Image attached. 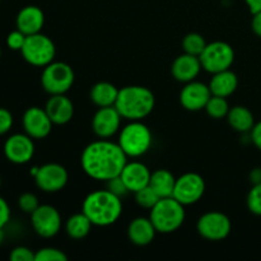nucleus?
Listing matches in <instances>:
<instances>
[{
  "instance_id": "4",
  "label": "nucleus",
  "mask_w": 261,
  "mask_h": 261,
  "mask_svg": "<svg viewBox=\"0 0 261 261\" xmlns=\"http://www.w3.org/2000/svg\"><path fill=\"white\" fill-rule=\"evenodd\" d=\"M185 205L173 196L161 198L150 209V221L160 233H172L182 226L185 221Z\"/></svg>"
},
{
  "instance_id": "39",
  "label": "nucleus",
  "mask_w": 261,
  "mask_h": 261,
  "mask_svg": "<svg viewBox=\"0 0 261 261\" xmlns=\"http://www.w3.org/2000/svg\"><path fill=\"white\" fill-rule=\"evenodd\" d=\"M252 15H254V17H252V22H251L252 31H254L255 35L261 37V12L255 13V14H252Z\"/></svg>"
},
{
  "instance_id": "14",
  "label": "nucleus",
  "mask_w": 261,
  "mask_h": 261,
  "mask_svg": "<svg viewBox=\"0 0 261 261\" xmlns=\"http://www.w3.org/2000/svg\"><path fill=\"white\" fill-rule=\"evenodd\" d=\"M23 127L32 139H43L51 133L53 121L45 109L31 107L23 115Z\"/></svg>"
},
{
  "instance_id": "41",
  "label": "nucleus",
  "mask_w": 261,
  "mask_h": 261,
  "mask_svg": "<svg viewBox=\"0 0 261 261\" xmlns=\"http://www.w3.org/2000/svg\"><path fill=\"white\" fill-rule=\"evenodd\" d=\"M250 180H251V182L254 185L261 182V168H254L251 171V173H250Z\"/></svg>"
},
{
  "instance_id": "28",
  "label": "nucleus",
  "mask_w": 261,
  "mask_h": 261,
  "mask_svg": "<svg viewBox=\"0 0 261 261\" xmlns=\"http://www.w3.org/2000/svg\"><path fill=\"white\" fill-rule=\"evenodd\" d=\"M206 42L204 40V37L199 33H189L184 37L182 40V47L184 51L186 54H190V55L200 56V54L203 53L204 48H205Z\"/></svg>"
},
{
  "instance_id": "11",
  "label": "nucleus",
  "mask_w": 261,
  "mask_h": 261,
  "mask_svg": "<svg viewBox=\"0 0 261 261\" xmlns=\"http://www.w3.org/2000/svg\"><path fill=\"white\" fill-rule=\"evenodd\" d=\"M32 227L38 236L51 239L56 236L61 228V216L56 208L51 205H40L31 214Z\"/></svg>"
},
{
  "instance_id": "22",
  "label": "nucleus",
  "mask_w": 261,
  "mask_h": 261,
  "mask_svg": "<svg viewBox=\"0 0 261 261\" xmlns=\"http://www.w3.org/2000/svg\"><path fill=\"white\" fill-rule=\"evenodd\" d=\"M239 87V78H237L236 74L233 71L223 70L216 73L212 78L211 83H209V88L213 96H219V97H228L232 93H234V91Z\"/></svg>"
},
{
  "instance_id": "38",
  "label": "nucleus",
  "mask_w": 261,
  "mask_h": 261,
  "mask_svg": "<svg viewBox=\"0 0 261 261\" xmlns=\"http://www.w3.org/2000/svg\"><path fill=\"white\" fill-rule=\"evenodd\" d=\"M250 137H251V142L256 145L257 149L261 150V121L254 125V127L250 132Z\"/></svg>"
},
{
  "instance_id": "42",
  "label": "nucleus",
  "mask_w": 261,
  "mask_h": 261,
  "mask_svg": "<svg viewBox=\"0 0 261 261\" xmlns=\"http://www.w3.org/2000/svg\"><path fill=\"white\" fill-rule=\"evenodd\" d=\"M4 241V232H3V228H0V245Z\"/></svg>"
},
{
  "instance_id": "37",
  "label": "nucleus",
  "mask_w": 261,
  "mask_h": 261,
  "mask_svg": "<svg viewBox=\"0 0 261 261\" xmlns=\"http://www.w3.org/2000/svg\"><path fill=\"white\" fill-rule=\"evenodd\" d=\"M10 219V209L7 201L0 196V228H4Z\"/></svg>"
},
{
  "instance_id": "7",
  "label": "nucleus",
  "mask_w": 261,
  "mask_h": 261,
  "mask_svg": "<svg viewBox=\"0 0 261 261\" xmlns=\"http://www.w3.org/2000/svg\"><path fill=\"white\" fill-rule=\"evenodd\" d=\"M20 53L31 65L46 66L54 61L56 48L50 37L40 32L25 37V42Z\"/></svg>"
},
{
  "instance_id": "9",
  "label": "nucleus",
  "mask_w": 261,
  "mask_h": 261,
  "mask_svg": "<svg viewBox=\"0 0 261 261\" xmlns=\"http://www.w3.org/2000/svg\"><path fill=\"white\" fill-rule=\"evenodd\" d=\"M205 193V182L198 173L189 172L176 178L172 196L182 205H191L200 200Z\"/></svg>"
},
{
  "instance_id": "18",
  "label": "nucleus",
  "mask_w": 261,
  "mask_h": 261,
  "mask_svg": "<svg viewBox=\"0 0 261 261\" xmlns=\"http://www.w3.org/2000/svg\"><path fill=\"white\" fill-rule=\"evenodd\" d=\"M45 111L47 112L53 124L64 125L73 119L74 106L70 98L65 94H54L46 102Z\"/></svg>"
},
{
  "instance_id": "5",
  "label": "nucleus",
  "mask_w": 261,
  "mask_h": 261,
  "mask_svg": "<svg viewBox=\"0 0 261 261\" xmlns=\"http://www.w3.org/2000/svg\"><path fill=\"white\" fill-rule=\"evenodd\" d=\"M117 143L127 157H140L145 154L152 145V133L147 125L137 120L121 130Z\"/></svg>"
},
{
  "instance_id": "13",
  "label": "nucleus",
  "mask_w": 261,
  "mask_h": 261,
  "mask_svg": "<svg viewBox=\"0 0 261 261\" xmlns=\"http://www.w3.org/2000/svg\"><path fill=\"white\" fill-rule=\"evenodd\" d=\"M5 157L15 165H24L32 160L35 154V144L30 135L14 134L7 139L4 144Z\"/></svg>"
},
{
  "instance_id": "25",
  "label": "nucleus",
  "mask_w": 261,
  "mask_h": 261,
  "mask_svg": "<svg viewBox=\"0 0 261 261\" xmlns=\"http://www.w3.org/2000/svg\"><path fill=\"white\" fill-rule=\"evenodd\" d=\"M176 178L168 170H157L150 175L149 186L158 194L160 198L172 196L175 189Z\"/></svg>"
},
{
  "instance_id": "24",
  "label": "nucleus",
  "mask_w": 261,
  "mask_h": 261,
  "mask_svg": "<svg viewBox=\"0 0 261 261\" xmlns=\"http://www.w3.org/2000/svg\"><path fill=\"white\" fill-rule=\"evenodd\" d=\"M227 120L232 129L240 133H250L255 125L254 115L244 106H234L229 109Z\"/></svg>"
},
{
  "instance_id": "30",
  "label": "nucleus",
  "mask_w": 261,
  "mask_h": 261,
  "mask_svg": "<svg viewBox=\"0 0 261 261\" xmlns=\"http://www.w3.org/2000/svg\"><path fill=\"white\" fill-rule=\"evenodd\" d=\"M68 256L61 250L54 247H43L35 255V261H66Z\"/></svg>"
},
{
  "instance_id": "44",
  "label": "nucleus",
  "mask_w": 261,
  "mask_h": 261,
  "mask_svg": "<svg viewBox=\"0 0 261 261\" xmlns=\"http://www.w3.org/2000/svg\"><path fill=\"white\" fill-rule=\"evenodd\" d=\"M0 185H2V180H0Z\"/></svg>"
},
{
  "instance_id": "32",
  "label": "nucleus",
  "mask_w": 261,
  "mask_h": 261,
  "mask_svg": "<svg viewBox=\"0 0 261 261\" xmlns=\"http://www.w3.org/2000/svg\"><path fill=\"white\" fill-rule=\"evenodd\" d=\"M18 205H19L20 211L22 212H24V213H28V214H32L33 212L40 206V204H38V199L35 194L25 193L19 196Z\"/></svg>"
},
{
  "instance_id": "21",
  "label": "nucleus",
  "mask_w": 261,
  "mask_h": 261,
  "mask_svg": "<svg viewBox=\"0 0 261 261\" xmlns=\"http://www.w3.org/2000/svg\"><path fill=\"white\" fill-rule=\"evenodd\" d=\"M157 229L153 226L150 218L138 217L133 219L127 227V236L129 240L137 246H147L154 239Z\"/></svg>"
},
{
  "instance_id": "36",
  "label": "nucleus",
  "mask_w": 261,
  "mask_h": 261,
  "mask_svg": "<svg viewBox=\"0 0 261 261\" xmlns=\"http://www.w3.org/2000/svg\"><path fill=\"white\" fill-rule=\"evenodd\" d=\"M13 116L7 109H0V135H4L12 129Z\"/></svg>"
},
{
  "instance_id": "33",
  "label": "nucleus",
  "mask_w": 261,
  "mask_h": 261,
  "mask_svg": "<svg viewBox=\"0 0 261 261\" xmlns=\"http://www.w3.org/2000/svg\"><path fill=\"white\" fill-rule=\"evenodd\" d=\"M25 37H27V36H25L23 32H20L19 30L13 31V32H10L9 35H8V38H7L8 47H9L10 50L20 51L25 42Z\"/></svg>"
},
{
  "instance_id": "19",
  "label": "nucleus",
  "mask_w": 261,
  "mask_h": 261,
  "mask_svg": "<svg viewBox=\"0 0 261 261\" xmlns=\"http://www.w3.org/2000/svg\"><path fill=\"white\" fill-rule=\"evenodd\" d=\"M201 68L203 66H201L199 56L185 53L175 59L171 71H172V75L176 81L189 83L199 75Z\"/></svg>"
},
{
  "instance_id": "2",
  "label": "nucleus",
  "mask_w": 261,
  "mask_h": 261,
  "mask_svg": "<svg viewBox=\"0 0 261 261\" xmlns=\"http://www.w3.org/2000/svg\"><path fill=\"white\" fill-rule=\"evenodd\" d=\"M83 213L88 217L93 226H111L122 213L121 198L107 189L93 191L84 199Z\"/></svg>"
},
{
  "instance_id": "1",
  "label": "nucleus",
  "mask_w": 261,
  "mask_h": 261,
  "mask_svg": "<svg viewBox=\"0 0 261 261\" xmlns=\"http://www.w3.org/2000/svg\"><path fill=\"white\" fill-rule=\"evenodd\" d=\"M127 155L119 145L109 140H97L84 148L81 163L91 178L109 181L120 176L127 163Z\"/></svg>"
},
{
  "instance_id": "26",
  "label": "nucleus",
  "mask_w": 261,
  "mask_h": 261,
  "mask_svg": "<svg viewBox=\"0 0 261 261\" xmlns=\"http://www.w3.org/2000/svg\"><path fill=\"white\" fill-rule=\"evenodd\" d=\"M92 222L89 221L88 217L82 212V213H76L68 218L65 224V231L69 237L74 240H82L91 232Z\"/></svg>"
},
{
  "instance_id": "27",
  "label": "nucleus",
  "mask_w": 261,
  "mask_h": 261,
  "mask_svg": "<svg viewBox=\"0 0 261 261\" xmlns=\"http://www.w3.org/2000/svg\"><path fill=\"white\" fill-rule=\"evenodd\" d=\"M206 112L213 119H223L224 116L228 115L229 111V106H228V102L224 97H219V96H213L209 98L208 103L205 106Z\"/></svg>"
},
{
  "instance_id": "10",
  "label": "nucleus",
  "mask_w": 261,
  "mask_h": 261,
  "mask_svg": "<svg viewBox=\"0 0 261 261\" xmlns=\"http://www.w3.org/2000/svg\"><path fill=\"white\" fill-rule=\"evenodd\" d=\"M231 221L221 212H209L203 214L198 221L199 234L209 241H221L231 232Z\"/></svg>"
},
{
  "instance_id": "17",
  "label": "nucleus",
  "mask_w": 261,
  "mask_h": 261,
  "mask_svg": "<svg viewBox=\"0 0 261 261\" xmlns=\"http://www.w3.org/2000/svg\"><path fill=\"white\" fill-rule=\"evenodd\" d=\"M150 171L144 163L142 162H132L126 163L120 173V177L124 181L126 185L129 193H137V191L142 190L143 188L149 185L150 180Z\"/></svg>"
},
{
  "instance_id": "15",
  "label": "nucleus",
  "mask_w": 261,
  "mask_h": 261,
  "mask_svg": "<svg viewBox=\"0 0 261 261\" xmlns=\"http://www.w3.org/2000/svg\"><path fill=\"white\" fill-rule=\"evenodd\" d=\"M121 115L115 106L99 107L92 120V127L98 138L106 139L117 133L121 124Z\"/></svg>"
},
{
  "instance_id": "43",
  "label": "nucleus",
  "mask_w": 261,
  "mask_h": 261,
  "mask_svg": "<svg viewBox=\"0 0 261 261\" xmlns=\"http://www.w3.org/2000/svg\"><path fill=\"white\" fill-rule=\"evenodd\" d=\"M0 58H2V48H0Z\"/></svg>"
},
{
  "instance_id": "31",
  "label": "nucleus",
  "mask_w": 261,
  "mask_h": 261,
  "mask_svg": "<svg viewBox=\"0 0 261 261\" xmlns=\"http://www.w3.org/2000/svg\"><path fill=\"white\" fill-rule=\"evenodd\" d=\"M247 208L252 214L261 216V182L251 188L247 195Z\"/></svg>"
},
{
  "instance_id": "3",
  "label": "nucleus",
  "mask_w": 261,
  "mask_h": 261,
  "mask_svg": "<svg viewBox=\"0 0 261 261\" xmlns=\"http://www.w3.org/2000/svg\"><path fill=\"white\" fill-rule=\"evenodd\" d=\"M154 94L150 89L142 86H129L120 89L115 107L124 119L137 121L147 117L154 109Z\"/></svg>"
},
{
  "instance_id": "12",
  "label": "nucleus",
  "mask_w": 261,
  "mask_h": 261,
  "mask_svg": "<svg viewBox=\"0 0 261 261\" xmlns=\"http://www.w3.org/2000/svg\"><path fill=\"white\" fill-rule=\"evenodd\" d=\"M68 171L58 163H47L38 167L35 175L36 185L45 193H58L68 184Z\"/></svg>"
},
{
  "instance_id": "20",
  "label": "nucleus",
  "mask_w": 261,
  "mask_h": 261,
  "mask_svg": "<svg viewBox=\"0 0 261 261\" xmlns=\"http://www.w3.org/2000/svg\"><path fill=\"white\" fill-rule=\"evenodd\" d=\"M43 23H45L43 12L35 5L24 7L17 15V28L25 36L40 33Z\"/></svg>"
},
{
  "instance_id": "35",
  "label": "nucleus",
  "mask_w": 261,
  "mask_h": 261,
  "mask_svg": "<svg viewBox=\"0 0 261 261\" xmlns=\"http://www.w3.org/2000/svg\"><path fill=\"white\" fill-rule=\"evenodd\" d=\"M35 252L27 247H15L10 252L9 259L12 261H35Z\"/></svg>"
},
{
  "instance_id": "16",
  "label": "nucleus",
  "mask_w": 261,
  "mask_h": 261,
  "mask_svg": "<svg viewBox=\"0 0 261 261\" xmlns=\"http://www.w3.org/2000/svg\"><path fill=\"white\" fill-rule=\"evenodd\" d=\"M212 92L209 86L200 82H189L180 93V102L188 111H200L205 109Z\"/></svg>"
},
{
  "instance_id": "34",
  "label": "nucleus",
  "mask_w": 261,
  "mask_h": 261,
  "mask_svg": "<svg viewBox=\"0 0 261 261\" xmlns=\"http://www.w3.org/2000/svg\"><path fill=\"white\" fill-rule=\"evenodd\" d=\"M106 184H107V188H106L107 190H110L111 193H114L115 195L120 196V198L124 195H126V194L129 193L126 185H125L124 181L121 180V177H120V176H116V177L106 181Z\"/></svg>"
},
{
  "instance_id": "29",
  "label": "nucleus",
  "mask_w": 261,
  "mask_h": 261,
  "mask_svg": "<svg viewBox=\"0 0 261 261\" xmlns=\"http://www.w3.org/2000/svg\"><path fill=\"white\" fill-rule=\"evenodd\" d=\"M160 199L161 198L158 196V194L149 185L135 193V201H137V204L145 209H152L160 201Z\"/></svg>"
},
{
  "instance_id": "6",
  "label": "nucleus",
  "mask_w": 261,
  "mask_h": 261,
  "mask_svg": "<svg viewBox=\"0 0 261 261\" xmlns=\"http://www.w3.org/2000/svg\"><path fill=\"white\" fill-rule=\"evenodd\" d=\"M74 71L70 65L61 61H53L45 66L41 75L43 89L51 96L65 94L74 83Z\"/></svg>"
},
{
  "instance_id": "23",
  "label": "nucleus",
  "mask_w": 261,
  "mask_h": 261,
  "mask_svg": "<svg viewBox=\"0 0 261 261\" xmlns=\"http://www.w3.org/2000/svg\"><path fill=\"white\" fill-rule=\"evenodd\" d=\"M119 91L114 84L109 82H98L94 84L91 89V99L96 106L98 107H109L115 106L116 103Z\"/></svg>"
},
{
  "instance_id": "40",
  "label": "nucleus",
  "mask_w": 261,
  "mask_h": 261,
  "mask_svg": "<svg viewBox=\"0 0 261 261\" xmlns=\"http://www.w3.org/2000/svg\"><path fill=\"white\" fill-rule=\"evenodd\" d=\"M252 14L261 12V0H245Z\"/></svg>"
},
{
  "instance_id": "8",
  "label": "nucleus",
  "mask_w": 261,
  "mask_h": 261,
  "mask_svg": "<svg viewBox=\"0 0 261 261\" xmlns=\"http://www.w3.org/2000/svg\"><path fill=\"white\" fill-rule=\"evenodd\" d=\"M203 69L212 74L228 70L234 61V51L231 45L223 41L206 43L205 48L199 56Z\"/></svg>"
}]
</instances>
